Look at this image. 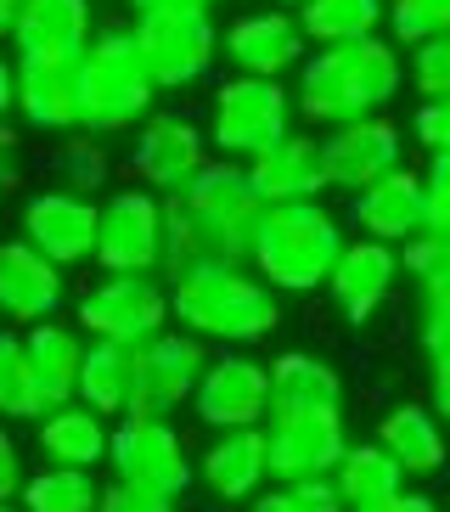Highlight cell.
<instances>
[{"mask_svg":"<svg viewBox=\"0 0 450 512\" xmlns=\"http://www.w3.org/2000/svg\"><path fill=\"white\" fill-rule=\"evenodd\" d=\"M51 169H57V186H68L79 197H107V181H113V158H107L102 136H85V130L62 136Z\"/></svg>","mask_w":450,"mask_h":512,"instance_id":"34","label":"cell"},{"mask_svg":"<svg viewBox=\"0 0 450 512\" xmlns=\"http://www.w3.org/2000/svg\"><path fill=\"white\" fill-rule=\"evenodd\" d=\"M405 79H411L417 102H450V34L405 51Z\"/></svg>","mask_w":450,"mask_h":512,"instance_id":"36","label":"cell"},{"mask_svg":"<svg viewBox=\"0 0 450 512\" xmlns=\"http://www.w3.org/2000/svg\"><path fill=\"white\" fill-rule=\"evenodd\" d=\"M349 248L344 237V220L327 209V203H276L265 209L259 220V237H254V265L276 293L287 299H304L315 287H327L338 254Z\"/></svg>","mask_w":450,"mask_h":512,"instance_id":"5","label":"cell"},{"mask_svg":"<svg viewBox=\"0 0 450 512\" xmlns=\"http://www.w3.org/2000/svg\"><path fill=\"white\" fill-rule=\"evenodd\" d=\"M225 62L237 74L254 79H282L299 74V62L310 57V40L299 29V12H282V6H259V12H242L220 40Z\"/></svg>","mask_w":450,"mask_h":512,"instance_id":"17","label":"cell"},{"mask_svg":"<svg viewBox=\"0 0 450 512\" xmlns=\"http://www.w3.org/2000/svg\"><path fill=\"white\" fill-rule=\"evenodd\" d=\"M422 192H428V231H450V152H428Z\"/></svg>","mask_w":450,"mask_h":512,"instance_id":"37","label":"cell"},{"mask_svg":"<svg viewBox=\"0 0 450 512\" xmlns=\"http://www.w3.org/2000/svg\"><path fill=\"white\" fill-rule=\"evenodd\" d=\"M102 490L107 484H96V473H85V467H40L23 484L17 507L23 512H102Z\"/></svg>","mask_w":450,"mask_h":512,"instance_id":"32","label":"cell"},{"mask_svg":"<svg viewBox=\"0 0 450 512\" xmlns=\"http://www.w3.org/2000/svg\"><path fill=\"white\" fill-rule=\"evenodd\" d=\"M400 271L417 299H450V231H422L400 248Z\"/></svg>","mask_w":450,"mask_h":512,"instance_id":"35","label":"cell"},{"mask_svg":"<svg viewBox=\"0 0 450 512\" xmlns=\"http://www.w3.org/2000/svg\"><path fill=\"white\" fill-rule=\"evenodd\" d=\"M23 6H29V0H0V40H12V29H17V17H23Z\"/></svg>","mask_w":450,"mask_h":512,"instance_id":"49","label":"cell"},{"mask_svg":"<svg viewBox=\"0 0 450 512\" xmlns=\"http://www.w3.org/2000/svg\"><path fill=\"white\" fill-rule=\"evenodd\" d=\"M17 124L34 136H74L79 62H17Z\"/></svg>","mask_w":450,"mask_h":512,"instance_id":"23","label":"cell"},{"mask_svg":"<svg viewBox=\"0 0 450 512\" xmlns=\"http://www.w3.org/2000/svg\"><path fill=\"white\" fill-rule=\"evenodd\" d=\"M158 85H152L135 29H96V40L79 57V130L85 136H124L158 113Z\"/></svg>","mask_w":450,"mask_h":512,"instance_id":"4","label":"cell"},{"mask_svg":"<svg viewBox=\"0 0 450 512\" xmlns=\"http://www.w3.org/2000/svg\"><path fill=\"white\" fill-rule=\"evenodd\" d=\"M214 6H220V0H214Z\"/></svg>","mask_w":450,"mask_h":512,"instance_id":"54","label":"cell"},{"mask_svg":"<svg viewBox=\"0 0 450 512\" xmlns=\"http://www.w3.org/2000/svg\"><path fill=\"white\" fill-rule=\"evenodd\" d=\"M164 220H169L164 276L203 271V265H248L259 220H265V197L248 181V164L209 158L192 186L164 197Z\"/></svg>","mask_w":450,"mask_h":512,"instance_id":"1","label":"cell"},{"mask_svg":"<svg viewBox=\"0 0 450 512\" xmlns=\"http://www.w3.org/2000/svg\"><path fill=\"white\" fill-rule=\"evenodd\" d=\"M96 226H102V203H90L68 186H40L23 203V242H34L45 259H57L62 271L96 259Z\"/></svg>","mask_w":450,"mask_h":512,"instance_id":"16","label":"cell"},{"mask_svg":"<svg viewBox=\"0 0 450 512\" xmlns=\"http://www.w3.org/2000/svg\"><path fill=\"white\" fill-rule=\"evenodd\" d=\"M400 276H405L400 271V248L360 237V242H349L344 254H338V265H332L327 299L338 304V316H344L349 327H366V321H377V310L394 299Z\"/></svg>","mask_w":450,"mask_h":512,"instance_id":"18","label":"cell"},{"mask_svg":"<svg viewBox=\"0 0 450 512\" xmlns=\"http://www.w3.org/2000/svg\"><path fill=\"white\" fill-rule=\"evenodd\" d=\"M293 91L282 79H254V74H231L209 102V141L214 152L254 164L259 152H270L282 136H293Z\"/></svg>","mask_w":450,"mask_h":512,"instance_id":"6","label":"cell"},{"mask_svg":"<svg viewBox=\"0 0 450 512\" xmlns=\"http://www.w3.org/2000/svg\"><path fill=\"white\" fill-rule=\"evenodd\" d=\"M332 484H338V496H344L349 512H372V507H383V501H394L405 490V467L394 462L377 439H360V445L344 451Z\"/></svg>","mask_w":450,"mask_h":512,"instance_id":"29","label":"cell"},{"mask_svg":"<svg viewBox=\"0 0 450 512\" xmlns=\"http://www.w3.org/2000/svg\"><path fill=\"white\" fill-rule=\"evenodd\" d=\"M23 186V169H17V152H0V197H12Z\"/></svg>","mask_w":450,"mask_h":512,"instance_id":"48","label":"cell"},{"mask_svg":"<svg viewBox=\"0 0 450 512\" xmlns=\"http://www.w3.org/2000/svg\"><path fill=\"white\" fill-rule=\"evenodd\" d=\"M90 0H29L12 29L17 62H79L96 40Z\"/></svg>","mask_w":450,"mask_h":512,"instance_id":"21","label":"cell"},{"mask_svg":"<svg viewBox=\"0 0 450 512\" xmlns=\"http://www.w3.org/2000/svg\"><path fill=\"white\" fill-rule=\"evenodd\" d=\"M102 512H175V501L158 490H135V484H107L102 490Z\"/></svg>","mask_w":450,"mask_h":512,"instance_id":"40","label":"cell"},{"mask_svg":"<svg viewBox=\"0 0 450 512\" xmlns=\"http://www.w3.org/2000/svg\"><path fill=\"white\" fill-rule=\"evenodd\" d=\"M169 220L164 197L147 186H119L102 197V226H96V265L124 276H164Z\"/></svg>","mask_w":450,"mask_h":512,"instance_id":"9","label":"cell"},{"mask_svg":"<svg viewBox=\"0 0 450 512\" xmlns=\"http://www.w3.org/2000/svg\"><path fill=\"white\" fill-rule=\"evenodd\" d=\"M270 484L332 479L349 451L344 411H299V417H270Z\"/></svg>","mask_w":450,"mask_h":512,"instance_id":"14","label":"cell"},{"mask_svg":"<svg viewBox=\"0 0 450 512\" xmlns=\"http://www.w3.org/2000/svg\"><path fill=\"white\" fill-rule=\"evenodd\" d=\"M0 512H23V507H12V501H0Z\"/></svg>","mask_w":450,"mask_h":512,"instance_id":"53","label":"cell"},{"mask_svg":"<svg viewBox=\"0 0 450 512\" xmlns=\"http://www.w3.org/2000/svg\"><path fill=\"white\" fill-rule=\"evenodd\" d=\"M0 152H17V130H12V124H0Z\"/></svg>","mask_w":450,"mask_h":512,"instance_id":"51","label":"cell"},{"mask_svg":"<svg viewBox=\"0 0 450 512\" xmlns=\"http://www.w3.org/2000/svg\"><path fill=\"white\" fill-rule=\"evenodd\" d=\"M192 411L214 434H237V428H259L270 417V366L248 349H220L203 366V383L192 394Z\"/></svg>","mask_w":450,"mask_h":512,"instance_id":"12","label":"cell"},{"mask_svg":"<svg viewBox=\"0 0 450 512\" xmlns=\"http://www.w3.org/2000/svg\"><path fill=\"white\" fill-rule=\"evenodd\" d=\"M372 512H445L434 496H422V490H400L394 501H383V507H372Z\"/></svg>","mask_w":450,"mask_h":512,"instance_id":"47","label":"cell"},{"mask_svg":"<svg viewBox=\"0 0 450 512\" xmlns=\"http://www.w3.org/2000/svg\"><path fill=\"white\" fill-rule=\"evenodd\" d=\"M293 490H299V501H304L310 512H349L332 479H304V484H293Z\"/></svg>","mask_w":450,"mask_h":512,"instance_id":"43","label":"cell"},{"mask_svg":"<svg viewBox=\"0 0 450 512\" xmlns=\"http://www.w3.org/2000/svg\"><path fill=\"white\" fill-rule=\"evenodd\" d=\"M62 299H68V282H62V265L45 259L34 242H0V316L12 321L17 332L40 327V321H57Z\"/></svg>","mask_w":450,"mask_h":512,"instance_id":"19","label":"cell"},{"mask_svg":"<svg viewBox=\"0 0 450 512\" xmlns=\"http://www.w3.org/2000/svg\"><path fill=\"white\" fill-rule=\"evenodd\" d=\"M417 344L428 361L450 355V299H417Z\"/></svg>","mask_w":450,"mask_h":512,"instance_id":"38","label":"cell"},{"mask_svg":"<svg viewBox=\"0 0 450 512\" xmlns=\"http://www.w3.org/2000/svg\"><path fill=\"white\" fill-rule=\"evenodd\" d=\"M405 91V51L383 34L355 40V46H315L299 62V85H293V107L321 130L372 119L394 96Z\"/></svg>","mask_w":450,"mask_h":512,"instance_id":"2","label":"cell"},{"mask_svg":"<svg viewBox=\"0 0 450 512\" xmlns=\"http://www.w3.org/2000/svg\"><path fill=\"white\" fill-rule=\"evenodd\" d=\"M203 366H209V344L192 338V332H158L152 344L135 349V400L130 417H175L180 406H192L197 383H203Z\"/></svg>","mask_w":450,"mask_h":512,"instance_id":"13","label":"cell"},{"mask_svg":"<svg viewBox=\"0 0 450 512\" xmlns=\"http://www.w3.org/2000/svg\"><path fill=\"white\" fill-rule=\"evenodd\" d=\"M411 141L422 152H450V102H417V113H411Z\"/></svg>","mask_w":450,"mask_h":512,"instance_id":"39","label":"cell"},{"mask_svg":"<svg viewBox=\"0 0 450 512\" xmlns=\"http://www.w3.org/2000/svg\"><path fill=\"white\" fill-rule=\"evenodd\" d=\"M349 220H355L360 237L405 248L411 237L428 231V192H422V175L400 164L394 175H383L377 186H366V192L349 203Z\"/></svg>","mask_w":450,"mask_h":512,"instance_id":"20","label":"cell"},{"mask_svg":"<svg viewBox=\"0 0 450 512\" xmlns=\"http://www.w3.org/2000/svg\"><path fill=\"white\" fill-rule=\"evenodd\" d=\"M377 445L405 467V479H439L450 467L445 422L434 417V406H417V400H400L377 417Z\"/></svg>","mask_w":450,"mask_h":512,"instance_id":"25","label":"cell"},{"mask_svg":"<svg viewBox=\"0 0 450 512\" xmlns=\"http://www.w3.org/2000/svg\"><path fill=\"white\" fill-rule=\"evenodd\" d=\"M321 158H327V181L338 192L360 197L366 186H377L383 175L405 164V130L389 119V113H372V119L338 124L321 136Z\"/></svg>","mask_w":450,"mask_h":512,"instance_id":"15","label":"cell"},{"mask_svg":"<svg viewBox=\"0 0 450 512\" xmlns=\"http://www.w3.org/2000/svg\"><path fill=\"white\" fill-rule=\"evenodd\" d=\"M23 484H29V473H23V445H17V434L0 422V501H17Z\"/></svg>","mask_w":450,"mask_h":512,"instance_id":"41","label":"cell"},{"mask_svg":"<svg viewBox=\"0 0 450 512\" xmlns=\"http://www.w3.org/2000/svg\"><path fill=\"white\" fill-rule=\"evenodd\" d=\"M40 417H45V394L29 366V344H23V332H0V422H40Z\"/></svg>","mask_w":450,"mask_h":512,"instance_id":"33","label":"cell"},{"mask_svg":"<svg viewBox=\"0 0 450 512\" xmlns=\"http://www.w3.org/2000/svg\"><path fill=\"white\" fill-rule=\"evenodd\" d=\"M422 6H428V17H434V29L450 34V0H422Z\"/></svg>","mask_w":450,"mask_h":512,"instance_id":"50","label":"cell"},{"mask_svg":"<svg viewBox=\"0 0 450 512\" xmlns=\"http://www.w3.org/2000/svg\"><path fill=\"white\" fill-rule=\"evenodd\" d=\"M209 130L192 124L186 113H152L141 130H135V147L124 158L130 169V186H147L158 197H175L180 186H192L209 164Z\"/></svg>","mask_w":450,"mask_h":512,"instance_id":"11","label":"cell"},{"mask_svg":"<svg viewBox=\"0 0 450 512\" xmlns=\"http://www.w3.org/2000/svg\"><path fill=\"white\" fill-rule=\"evenodd\" d=\"M225 34L214 29L209 12H180V17H135V46L158 91H192L203 85L220 57Z\"/></svg>","mask_w":450,"mask_h":512,"instance_id":"10","label":"cell"},{"mask_svg":"<svg viewBox=\"0 0 450 512\" xmlns=\"http://www.w3.org/2000/svg\"><path fill=\"white\" fill-rule=\"evenodd\" d=\"M197 484H203L214 501H254L270 484V439H265V428L214 434V445L197 456Z\"/></svg>","mask_w":450,"mask_h":512,"instance_id":"24","label":"cell"},{"mask_svg":"<svg viewBox=\"0 0 450 512\" xmlns=\"http://www.w3.org/2000/svg\"><path fill=\"white\" fill-rule=\"evenodd\" d=\"M34 445H40V456L51 467H85V473H96V467L107 462L113 428H107V417H96L90 406L68 400V406H51L34 422Z\"/></svg>","mask_w":450,"mask_h":512,"instance_id":"27","label":"cell"},{"mask_svg":"<svg viewBox=\"0 0 450 512\" xmlns=\"http://www.w3.org/2000/svg\"><path fill=\"white\" fill-rule=\"evenodd\" d=\"M389 23V0H304L299 6V29L315 46H355L372 40Z\"/></svg>","mask_w":450,"mask_h":512,"instance_id":"30","label":"cell"},{"mask_svg":"<svg viewBox=\"0 0 450 512\" xmlns=\"http://www.w3.org/2000/svg\"><path fill=\"white\" fill-rule=\"evenodd\" d=\"M17 119V57H0V124Z\"/></svg>","mask_w":450,"mask_h":512,"instance_id":"46","label":"cell"},{"mask_svg":"<svg viewBox=\"0 0 450 512\" xmlns=\"http://www.w3.org/2000/svg\"><path fill=\"white\" fill-rule=\"evenodd\" d=\"M130 400H135V349L90 344L85 372H79V406L113 422V417H130Z\"/></svg>","mask_w":450,"mask_h":512,"instance_id":"31","label":"cell"},{"mask_svg":"<svg viewBox=\"0 0 450 512\" xmlns=\"http://www.w3.org/2000/svg\"><path fill=\"white\" fill-rule=\"evenodd\" d=\"M428 406H434V417L450 428V355L428 361Z\"/></svg>","mask_w":450,"mask_h":512,"instance_id":"42","label":"cell"},{"mask_svg":"<svg viewBox=\"0 0 450 512\" xmlns=\"http://www.w3.org/2000/svg\"><path fill=\"white\" fill-rule=\"evenodd\" d=\"M169 321H175V310H169V276L102 271L96 287L79 293V332H90V344L141 349L158 332H169Z\"/></svg>","mask_w":450,"mask_h":512,"instance_id":"7","label":"cell"},{"mask_svg":"<svg viewBox=\"0 0 450 512\" xmlns=\"http://www.w3.org/2000/svg\"><path fill=\"white\" fill-rule=\"evenodd\" d=\"M299 411H344V377L310 349H287L270 361V417H299Z\"/></svg>","mask_w":450,"mask_h":512,"instance_id":"26","label":"cell"},{"mask_svg":"<svg viewBox=\"0 0 450 512\" xmlns=\"http://www.w3.org/2000/svg\"><path fill=\"white\" fill-rule=\"evenodd\" d=\"M23 344H29V366L40 377L45 411L79 400V372H85V338L79 327H62V321H40V327H23Z\"/></svg>","mask_w":450,"mask_h":512,"instance_id":"28","label":"cell"},{"mask_svg":"<svg viewBox=\"0 0 450 512\" xmlns=\"http://www.w3.org/2000/svg\"><path fill=\"white\" fill-rule=\"evenodd\" d=\"M248 181L265 197V209H276V203H321V192L332 186L327 158H321V136H310V130L282 136L270 152H259L248 164Z\"/></svg>","mask_w":450,"mask_h":512,"instance_id":"22","label":"cell"},{"mask_svg":"<svg viewBox=\"0 0 450 512\" xmlns=\"http://www.w3.org/2000/svg\"><path fill=\"white\" fill-rule=\"evenodd\" d=\"M175 327L220 349H254L282 327V293L254 265H203L169 276Z\"/></svg>","mask_w":450,"mask_h":512,"instance_id":"3","label":"cell"},{"mask_svg":"<svg viewBox=\"0 0 450 512\" xmlns=\"http://www.w3.org/2000/svg\"><path fill=\"white\" fill-rule=\"evenodd\" d=\"M135 17H180V12H214V0H130Z\"/></svg>","mask_w":450,"mask_h":512,"instance_id":"45","label":"cell"},{"mask_svg":"<svg viewBox=\"0 0 450 512\" xmlns=\"http://www.w3.org/2000/svg\"><path fill=\"white\" fill-rule=\"evenodd\" d=\"M270 6H282V12H299L304 0H270Z\"/></svg>","mask_w":450,"mask_h":512,"instance_id":"52","label":"cell"},{"mask_svg":"<svg viewBox=\"0 0 450 512\" xmlns=\"http://www.w3.org/2000/svg\"><path fill=\"white\" fill-rule=\"evenodd\" d=\"M248 512H310V507L299 501L293 484H270V490H259V496L248 501Z\"/></svg>","mask_w":450,"mask_h":512,"instance_id":"44","label":"cell"},{"mask_svg":"<svg viewBox=\"0 0 450 512\" xmlns=\"http://www.w3.org/2000/svg\"><path fill=\"white\" fill-rule=\"evenodd\" d=\"M107 467L119 484L135 490H158V496L180 501L197 484V462L186 451L175 422L164 417H119L113 422V445H107Z\"/></svg>","mask_w":450,"mask_h":512,"instance_id":"8","label":"cell"}]
</instances>
